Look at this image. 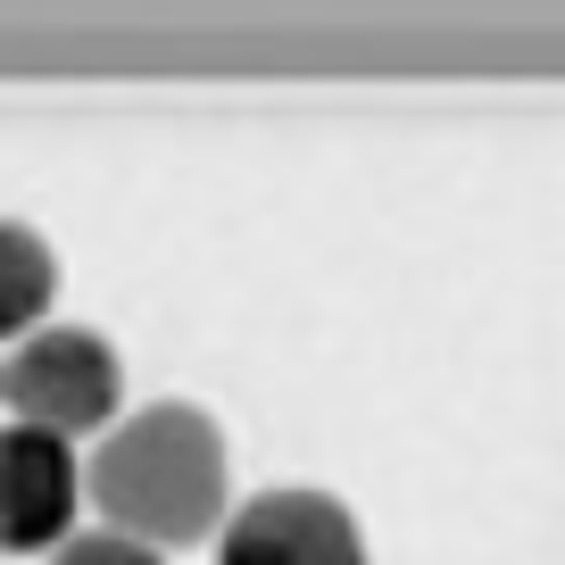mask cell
Segmentation results:
<instances>
[{"mask_svg":"<svg viewBox=\"0 0 565 565\" xmlns=\"http://www.w3.org/2000/svg\"><path fill=\"white\" fill-rule=\"evenodd\" d=\"M75 499H84V466L67 458V441L42 424H0V548H18V557L67 548Z\"/></svg>","mask_w":565,"mask_h":565,"instance_id":"obj_4","label":"cell"},{"mask_svg":"<svg viewBox=\"0 0 565 565\" xmlns=\"http://www.w3.org/2000/svg\"><path fill=\"white\" fill-rule=\"evenodd\" d=\"M0 399L18 407V424H42L58 441L75 433H108L117 424V358L84 324H42L18 341V358L0 366Z\"/></svg>","mask_w":565,"mask_h":565,"instance_id":"obj_2","label":"cell"},{"mask_svg":"<svg viewBox=\"0 0 565 565\" xmlns=\"http://www.w3.org/2000/svg\"><path fill=\"white\" fill-rule=\"evenodd\" d=\"M51 565H167V557L134 532H75L67 548H51Z\"/></svg>","mask_w":565,"mask_h":565,"instance_id":"obj_6","label":"cell"},{"mask_svg":"<svg viewBox=\"0 0 565 565\" xmlns=\"http://www.w3.org/2000/svg\"><path fill=\"white\" fill-rule=\"evenodd\" d=\"M216 565H366V541L333 491H258L216 532Z\"/></svg>","mask_w":565,"mask_h":565,"instance_id":"obj_3","label":"cell"},{"mask_svg":"<svg viewBox=\"0 0 565 565\" xmlns=\"http://www.w3.org/2000/svg\"><path fill=\"white\" fill-rule=\"evenodd\" d=\"M84 491L108 515V532H134L150 548L209 541L216 524H233L225 515V433L183 399L134 407L125 424L100 433V449L84 466Z\"/></svg>","mask_w":565,"mask_h":565,"instance_id":"obj_1","label":"cell"},{"mask_svg":"<svg viewBox=\"0 0 565 565\" xmlns=\"http://www.w3.org/2000/svg\"><path fill=\"white\" fill-rule=\"evenodd\" d=\"M51 291H58L51 242H42L34 225H9V216H0V341H18V333L34 341Z\"/></svg>","mask_w":565,"mask_h":565,"instance_id":"obj_5","label":"cell"}]
</instances>
